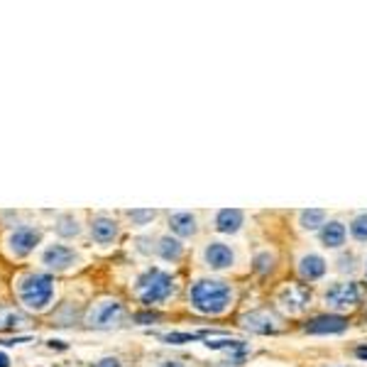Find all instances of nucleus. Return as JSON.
<instances>
[{
    "instance_id": "obj_1",
    "label": "nucleus",
    "mask_w": 367,
    "mask_h": 367,
    "mask_svg": "<svg viewBox=\"0 0 367 367\" xmlns=\"http://www.w3.org/2000/svg\"><path fill=\"white\" fill-rule=\"evenodd\" d=\"M238 299L235 286L226 279H196L189 286V306L204 316H223L232 308Z\"/></svg>"
},
{
    "instance_id": "obj_2",
    "label": "nucleus",
    "mask_w": 367,
    "mask_h": 367,
    "mask_svg": "<svg viewBox=\"0 0 367 367\" xmlns=\"http://www.w3.org/2000/svg\"><path fill=\"white\" fill-rule=\"evenodd\" d=\"M177 294V279L162 267H150L135 279V297L145 306H162Z\"/></svg>"
},
{
    "instance_id": "obj_3",
    "label": "nucleus",
    "mask_w": 367,
    "mask_h": 367,
    "mask_svg": "<svg viewBox=\"0 0 367 367\" xmlns=\"http://www.w3.org/2000/svg\"><path fill=\"white\" fill-rule=\"evenodd\" d=\"M17 299L30 311H44L54 299V279L42 272H30L17 281Z\"/></svg>"
},
{
    "instance_id": "obj_4",
    "label": "nucleus",
    "mask_w": 367,
    "mask_h": 367,
    "mask_svg": "<svg viewBox=\"0 0 367 367\" xmlns=\"http://www.w3.org/2000/svg\"><path fill=\"white\" fill-rule=\"evenodd\" d=\"M324 304L330 311H350L360 304V286L355 281H333L326 286Z\"/></svg>"
},
{
    "instance_id": "obj_5",
    "label": "nucleus",
    "mask_w": 367,
    "mask_h": 367,
    "mask_svg": "<svg viewBox=\"0 0 367 367\" xmlns=\"http://www.w3.org/2000/svg\"><path fill=\"white\" fill-rule=\"evenodd\" d=\"M125 321V306L115 299H106V301L93 304L91 313H88V326L93 328H115Z\"/></svg>"
},
{
    "instance_id": "obj_6",
    "label": "nucleus",
    "mask_w": 367,
    "mask_h": 367,
    "mask_svg": "<svg viewBox=\"0 0 367 367\" xmlns=\"http://www.w3.org/2000/svg\"><path fill=\"white\" fill-rule=\"evenodd\" d=\"M201 257H204V265L208 267V270L213 272H226V270H232L235 267V250H232V245L223 243V240H208V243L204 245V252H201Z\"/></svg>"
},
{
    "instance_id": "obj_7",
    "label": "nucleus",
    "mask_w": 367,
    "mask_h": 367,
    "mask_svg": "<svg viewBox=\"0 0 367 367\" xmlns=\"http://www.w3.org/2000/svg\"><path fill=\"white\" fill-rule=\"evenodd\" d=\"M42 240V230L34 226H20L8 235V250L15 257H28L30 252H34Z\"/></svg>"
},
{
    "instance_id": "obj_8",
    "label": "nucleus",
    "mask_w": 367,
    "mask_h": 367,
    "mask_svg": "<svg viewBox=\"0 0 367 367\" xmlns=\"http://www.w3.org/2000/svg\"><path fill=\"white\" fill-rule=\"evenodd\" d=\"M277 304H279L284 311H289L292 316L304 313L311 306V292H308L304 284H286L279 294H277Z\"/></svg>"
},
{
    "instance_id": "obj_9",
    "label": "nucleus",
    "mask_w": 367,
    "mask_h": 367,
    "mask_svg": "<svg viewBox=\"0 0 367 367\" xmlns=\"http://www.w3.org/2000/svg\"><path fill=\"white\" fill-rule=\"evenodd\" d=\"M76 262H79V255H76V250L69 248V245H61V243L49 245L42 252V265L52 272H66V270H71Z\"/></svg>"
},
{
    "instance_id": "obj_10",
    "label": "nucleus",
    "mask_w": 367,
    "mask_h": 367,
    "mask_svg": "<svg viewBox=\"0 0 367 367\" xmlns=\"http://www.w3.org/2000/svg\"><path fill=\"white\" fill-rule=\"evenodd\" d=\"M297 272L304 281H319L328 272V259L319 252H304L297 262Z\"/></svg>"
},
{
    "instance_id": "obj_11",
    "label": "nucleus",
    "mask_w": 367,
    "mask_h": 367,
    "mask_svg": "<svg viewBox=\"0 0 367 367\" xmlns=\"http://www.w3.org/2000/svg\"><path fill=\"white\" fill-rule=\"evenodd\" d=\"M120 235V223L115 221V218L106 216V213H101V216H93L91 221V238L96 240L98 245H110L115 243Z\"/></svg>"
},
{
    "instance_id": "obj_12",
    "label": "nucleus",
    "mask_w": 367,
    "mask_h": 367,
    "mask_svg": "<svg viewBox=\"0 0 367 367\" xmlns=\"http://www.w3.org/2000/svg\"><path fill=\"white\" fill-rule=\"evenodd\" d=\"M245 226V211L238 208H223V211L213 213V230L223 232V235H235Z\"/></svg>"
},
{
    "instance_id": "obj_13",
    "label": "nucleus",
    "mask_w": 367,
    "mask_h": 367,
    "mask_svg": "<svg viewBox=\"0 0 367 367\" xmlns=\"http://www.w3.org/2000/svg\"><path fill=\"white\" fill-rule=\"evenodd\" d=\"M169 230H172L177 238H196V235H199V216L191 211L169 213Z\"/></svg>"
},
{
    "instance_id": "obj_14",
    "label": "nucleus",
    "mask_w": 367,
    "mask_h": 367,
    "mask_svg": "<svg viewBox=\"0 0 367 367\" xmlns=\"http://www.w3.org/2000/svg\"><path fill=\"white\" fill-rule=\"evenodd\" d=\"M319 240L324 248L340 250L348 243V226L343 221H338V218H330V221L319 230Z\"/></svg>"
},
{
    "instance_id": "obj_15",
    "label": "nucleus",
    "mask_w": 367,
    "mask_h": 367,
    "mask_svg": "<svg viewBox=\"0 0 367 367\" xmlns=\"http://www.w3.org/2000/svg\"><path fill=\"white\" fill-rule=\"evenodd\" d=\"M346 328H348V321L343 319V316H338V313H326V316H316V319H311L306 324L308 333H319V335L343 333Z\"/></svg>"
},
{
    "instance_id": "obj_16",
    "label": "nucleus",
    "mask_w": 367,
    "mask_h": 367,
    "mask_svg": "<svg viewBox=\"0 0 367 367\" xmlns=\"http://www.w3.org/2000/svg\"><path fill=\"white\" fill-rule=\"evenodd\" d=\"M155 255L162 257L164 262H179L184 257V245L179 243V238H172V235H162V238L155 240Z\"/></svg>"
},
{
    "instance_id": "obj_17",
    "label": "nucleus",
    "mask_w": 367,
    "mask_h": 367,
    "mask_svg": "<svg viewBox=\"0 0 367 367\" xmlns=\"http://www.w3.org/2000/svg\"><path fill=\"white\" fill-rule=\"evenodd\" d=\"M245 328L250 330H257V333H270V330H277L279 328V319L277 316H272L270 311H252L248 313L243 319Z\"/></svg>"
},
{
    "instance_id": "obj_18",
    "label": "nucleus",
    "mask_w": 367,
    "mask_h": 367,
    "mask_svg": "<svg viewBox=\"0 0 367 367\" xmlns=\"http://www.w3.org/2000/svg\"><path fill=\"white\" fill-rule=\"evenodd\" d=\"M328 211H324V208H308V211H301L299 213V228H301L304 232H316L321 230V228L328 223Z\"/></svg>"
},
{
    "instance_id": "obj_19",
    "label": "nucleus",
    "mask_w": 367,
    "mask_h": 367,
    "mask_svg": "<svg viewBox=\"0 0 367 367\" xmlns=\"http://www.w3.org/2000/svg\"><path fill=\"white\" fill-rule=\"evenodd\" d=\"M57 232H59L61 238H76L79 232H81V226H79V218H74L71 213H66V216H59L57 218Z\"/></svg>"
},
{
    "instance_id": "obj_20",
    "label": "nucleus",
    "mask_w": 367,
    "mask_h": 367,
    "mask_svg": "<svg viewBox=\"0 0 367 367\" xmlns=\"http://www.w3.org/2000/svg\"><path fill=\"white\" fill-rule=\"evenodd\" d=\"M348 230H350V235H353L355 243H367V211L355 213L353 221H350V226H348Z\"/></svg>"
},
{
    "instance_id": "obj_21",
    "label": "nucleus",
    "mask_w": 367,
    "mask_h": 367,
    "mask_svg": "<svg viewBox=\"0 0 367 367\" xmlns=\"http://www.w3.org/2000/svg\"><path fill=\"white\" fill-rule=\"evenodd\" d=\"M125 218L135 228L150 226L152 221L157 218V211H142V208H132V211H125Z\"/></svg>"
},
{
    "instance_id": "obj_22",
    "label": "nucleus",
    "mask_w": 367,
    "mask_h": 367,
    "mask_svg": "<svg viewBox=\"0 0 367 367\" xmlns=\"http://www.w3.org/2000/svg\"><path fill=\"white\" fill-rule=\"evenodd\" d=\"M272 262H275V255H270V250H265V252H259L257 257H255V270H257L259 275H265V272L272 270Z\"/></svg>"
},
{
    "instance_id": "obj_23",
    "label": "nucleus",
    "mask_w": 367,
    "mask_h": 367,
    "mask_svg": "<svg viewBox=\"0 0 367 367\" xmlns=\"http://www.w3.org/2000/svg\"><path fill=\"white\" fill-rule=\"evenodd\" d=\"M355 262H357V257L355 255H340V259H338V272L340 275H353L355 272Z\"/></svg>"
},
{
    "instance_id": "obj_24",
    "label": "nucleus",
    "mask_w": 367,
    "mask_h": 367,
    "mask_svg": "<svg viewBox=\"0 0 367 367\" xmlns=\"http://www.w3.org/2000/svg\"><path fill=\"white\" fill-rule=\"evenodd\" d=\"M93 367H120V360L118 357H103V360H98Z\"/></svg>"
},
{
    "instance_id": "obj_25",
    "label": "nucleus",
    "mask_w": 367,
    "mask_h": 367,
    "mask_svg": "<svg viewBox=\"0 0 367 367\" xmlns=\"http://www.w3.org/2000/svg\"><path fill=\"white\" fill-rule=\"evenodd\" d=\"M0 367H10V357L6 353H0Z\"/></svg>"
},
{
    "instance_id": "obj_26",
    "label": "nucleus",
    "mask_w": 367,
    "mask_h": 367,
    "mask_svg": "<svg viewBox=\"0 0 367 367\" xmlns=\"http://www.w3.org/2000/svg\"><path fill=\"white\" fill-rule=\"evenodd\" d=\"M162 367H184L179 360H167V362H162Z\"/></svg>"
},
{
    "instance_id": "obj_27",
    "label": "nucleus",
    "mask_w": 367,
    "mask_h": 367,
    "mask_svg": "<svg viewBox=\"0 0 367 367\" xmlns=\"http://www.w3.org/2000/svg\"><path fill=\"white\" fill-rule=\"evenodd\" d=\"M357 355H360V357H367V350L362 348V350H357Z\"/></svg>"
},
{
    "instance_id": "obj_28",
    "label": "nucleus",
    "mask_w": 367,
    "mask_h": 367,
    "mask_svg": "<svg viewBox=\"0 0 367 367\" xmlns=\"http://www.w3.org/2000/svg\"><path fill=\"white\" fill-rule=\"evenodd\" d=\"M365 279H367V259H365Z\"/></svg>"
}]
</instances>
